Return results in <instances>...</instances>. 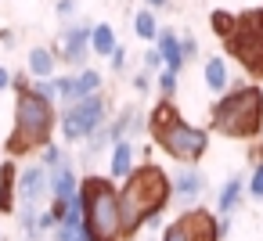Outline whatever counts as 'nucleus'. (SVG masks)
I'll return each instance as SVG.
<instances>
[{
    "label": "nucleus",
    "mask_w": 263,
    "mask_h": 241,
    "mask_svg": "<svg viewBox=\"0 0 263 241\" xmlns=\"http://www.w3.org/2000/svg\"><path fill=\"white\" fill-rule=\"evenodd\" d=\"M119 198H123V216H126V237H134L148 216H159L170 198H173V180L166 176L162 166L144 162L137 166L123 184H119Z\"/></svg>",
    "instance_id": "obj_1"
},
{
    "label": "nucleus",
    "mask_w": 263,
    "mask_h": 241,
    "mask_svg": "<svg viewBox=\"0 0 263 241\" xmlns=\"http://www.w3.org/2000/svg\"><path fill=\"white\" fill-rule=\"evenodd\" d=\"M83 194V237L87 241H126L123 198L112 176H87L80 184Z\"/></svg>",
    "instance_id": "obj_2"
},
{
    "label": "nucleus",
    "mask_w": 263,
    "mask_h": 241,
    "mask_svg": "<svg viewBox=\"0 0 263 241\" xmlns=\"http://www.w3.org/2000/svg\"><path fill=\"white\" fill-rule=\"evenodd\" d=\"M209 130L231 140H252L263 133V90L256 83H238L209 112Z\"/></svg>",
    "instance_id": "obj_3"
},
{
    "label": "nucleus",
    "mask_w": 263,
    "mask_h": 241,
    "mask_svg": "<svg viewBox=\"0 0 263 241\" xmlns=\"http://www.w3.org/2000/svg\"><path fill=\"white\" fill-rule=\"evenodd\" d=\"M148 130H152L155 144H159L170 158H177V162H184V166H195V162L209 151V130L187 123V119L173 108V101H159V105L148 112Z\"/></svg>",
    "instance_id": "obj_4"
},
{
    "label": "nucleus",
    "mask_w": 263,
    "mask_h": 241,
    "mask_svg": "<svg viewBox=\"0 0 263 241\" xmlns=\"http://www.w3.org/2000/svg\"><path fill=\"white\" fill-rule=\"evenodd\" d=\"M58 126V112L47 97H40L33 87L15 94V130L8 137V155H29L44 151L51 144V133Z\"/></svg>",
    "instance_id": "obj_5"
},
{
    "label": "nucleus",
    "mask_w": 263,
    "mask_h": 241,
    "mask_svg": "<svg viewBox=\"0 0 263 241\" xmlns=\"http://www.w3.org/2000/svg\"><path fill=\"white\" fill-rule=\"evenodd\" d=\"M105 126H108V97H105V90L90 94V97H83L76 105H65L58 112V130H62L65 144H83L87 137H94Z\"/></svg>",
    "instance_id": "obj_6"
},
{
    "label": "nucleus",
    "mask_w": 263,
    "mask_h": 241,
    "mask_svg": "<svg viewBox=\"0 0 263 241\" xmlns=\"http://www.w3.org/2000/svg\"><path fill=\"white\" fill-rule=\"evenodd\" d=\"M223 44L249 76H263V8L238 15V26Z\"/></svg>",
    "instance_id": "obj_7"
},
{
    "label": "nucleus",
    "mask_w": 263,
    "mask_h": 241,
    "mask_svg": "<svg viewBox=\"0 0 263 241\" xmlns=\"http://www.w3.org/2000/svg\"><path fill=\"white\" fill-rule=\"evenodd\" d=\"M159 241H220V219L209 209H184L173 223H166Z\"/></svg>",
    "instance_id": "obj_8"
},
{
    "label": "nucleus",
    "mask_w": 263,
    "mask_h": 241,
    "mask_svg": "<svg viewBox=\"0 0 263 241\" xmlns=\"http://www.w3.org/2000/svg\"><path fill=\"white\" fill-rule=\"evenodd\" d=\"M90 33H94V22H69V26H62L58 44H54L51 51L58 54L62 65H69V69H87V58L94 54V51H90Z\"/></svg>",
    "instance_id": "obj_9"
},
{
    "label": "nucleus",
    "mask_w": 263,
    "mask_h": 241,
    "mask_svg": "<svg viewBox=\"0 0 263 241\" xmlns=\"http://www.w3.org/2000/svg\"><path fill=\"white\" fill-rule=\"evenodd\" d=\"M54 79H58V105L62 108L105 90V76L98 69H90V65L87 69H76V72H65V76H54Z\"/></svg>",
    "instance_id": "obj_10"
},
{
    "label": "nucleus",
    "mask_w": 263,
    "mask_h": 241,
    "mask_svg": "<svg viewBox=\"0 0 263 241\" xmlns=\"http://www.w3.org/2000/svg\"><path fill=\"white\" fill-rule=\"evenodd\" d=\"M47 198H51V173H47V166H40V162L22 166L18 169V202H22V209H40Z\"/></svg>",
    "instance_id": "obj_11"
},
{
    "label": "nucleus",
    "mask_w": 263,
    "mask_h": 241,
    "mask_svg": "<svg viewBox=\"0 0 263 241\" xmlns=\"http://www.w3.org/2000/svg\"><path fill=\"white\" fill-rule=\"evenodd\" d=\"M205 194V173L195 169V166H184L173 173V198L187 209H195V202Z\"/></svg>",
    "instance_id": "obj_12"
},
{
    "label": "nucleus",
    "mask_w": 263,
    "mask_h": 241,
    "mask_svg": "<svg viewBox=\"0 0 263 241\" xmlns=\"http://www.w3.org/2000/svg\"><path fill=\"white\" fill-rule=\"evenodd\" d=\"M58 54L51 51V47H44V44H36V47H29V54H26V72H29V79H54L58 76Z\"/></svg>",
    "instance_id": "obj_13"
},
{
    "label": "nucleus",
    "mask_w": 263,
    "mask_h": 241,
    "mask_svg": "<svg viewBox=\"0 0 263 241\" xmlns=\"http://www.w3.org/2000/svg\"><path fill=\"white\" fill-rule=\"evenodd\" d=\"M134 169H137V148H134V140L112 144V148H108V176L123 184Z\"/></svg>",
    "instance_id": "obj_14"
},
{
    "label": "nucleus",
    "mask_w": 263,
    "mask_h": 241,
    "mask_svg": "<svg viewBox=\"0 0 263 241\" xmlns=\"http://www.w3.org/2000/svg\"><path fill=\"white\" fill-rule=\"evenodd\" d=\"M144 130V115H141V108H119L116 112V119L108 123V137H112V144H119V140H130V137H137Z\"/></svg>",
    "instance_id": "obj_15"
},
{
    "label": "nucleus",
    "mask_w": 263,
    "mask_h": 241,
    "mask_svg": "<svg viewBox=\"0 0 263 241\" xmlns=\"http://www.w3.org/2000/svg\"><path fill=\"white\" fill-rule=\"evenodd\" d=\"M155 51L162 54V65H166L170 72H180V69L187 65V62H184V44H180V33H173V29H162V33H159Z\"/></svg>",
    "instance_id": "obj_16"
},
{
    "label": "nucleus",
    "mask_w": 263,
    "mask_h": 241,
    "mask_svg": "<svg viewBox=\"0 0 263 241\" xmlns=\"http://www.w3.org/2000/svg\"><path fill=\"white\" fill-rule=\"evenodd\" d=\"M202 79H205V87H209L213 94H227V90L234 87V83H231V65H227L223 54L205 58V65H202Z\"/></svg>",
    "instance_id": "obj_17"
},
{
    "label": "nucleus",
    "mask_w": 263,
    "mask_h": 241,
    "mask_svg": "<svg viewBox=\"0 0 263 241\" xmlns=\"http://www.w3.org/2000/svg\"><path fill=\"white\" fill-rule=\"evenodd\" d=\"M18 205V166L8 158V162H0V212H15Z\"/></svg>",
    "instance_id": "obj_18"
},
{
    "label": "nucleus",
    "mask_w": 263,
    "mask_h": 241,
    "mask_svg": "<svg viewBox=\"0 0 263 241\" xmlns=\"http://www.w3.org/2000/svg\"><path fill=\"white\" fill-rule=\"evenodd\" d=\"M80 176L72 166H62V169H51V202H69L80 194Z\"/></svg>",
    "instance_id": "obj_19"
},
{
    "label": "nucleus",
    "mask_w": 263,
    "mask_h": 241,
    "mask_svg": "<svg viewBox=\"0 0 263 241\" xmlns=\"http://www.w3.org/2000/svg\"><path fill=\"white\" fill-rule=\"evenodd\" d=\"M241 198H245V180H241V176H231V180L220 187V194H216V216H231V212L241 205Z\"/></svg>",
    "instance_id": "obj_20"
},
{
    "label": "nucleus",
    "mask_w": 263,
    "mask_h": 241,
    "mask_svg": "<svg viewBox=\"0 0 263 241\" xmlns=\"http://www.w3.org/2000/svg\"><path fill=\"white\" fill-rule=\"evenodd\" d=\"M116 47H119L116 29H112L108 22H94V33H90V51H94L98 58H112V54H116Z\"/></svg>",
    "instance_id": "obj_21"
},
{
    "label": "nucleus",
    "mask_w": 263,
    "mask_h": 241,
    "mask_svg": "<svg viewBox=\"0 0 263 241\" xmlns=\"http://www.w3.org/2000/svg\"><path fill=\"white\" fill-rule=\"evenodd\" d=\"M159 33H162V26H159V15H155L152 8L134 11V36H137V40L155 44V40H159Z\"/></svg>",
    "instance_id": "obj_22"
},
{
    "label": "nucleus",
    "mask_w": 263,
    "mask_h": 241,
    "mask_svg": "<svg viewBox=\"0 0 263 241\" xmlns=\"http://www.w3.org/2000/svg\"><path fill=\"white\" fill-rule=\"evenodd\" d=\"M209 26H213V33H216L220 40H227V36L234 33V26H238V15H231V11H223V8H216V11L209 15Z\"/></svg>",
    "instance_id": "obj_23"
},
{
    "label": "nucleus",
    "mask_w": 263,
    "mask_h": 241,
    "mask_svg": "<svg viewBox=\"0 0 263 241\" xmlns=\"http://www.w3.org/2000/svg\"><path fill=\"white\" fill-rule=\"evenodd\" d=\"M105 148H112V137H108V126H105V130H98L94 137H87V140H83V158L90 162V158H94V155H101Z\"/></svg>",
    "instance_id": "obj_24"
},
{
    "label": "nucleus",
    "mask_w": 263,
    "mask_h": 241,
    "mask_svg": "<svg viewBox=\"0 0 263 241\" xmlns=\"http://www.w3.org/2000/svg\"><path fill=\"white\" fill-rule=\"evenodd\" d=\"M155 83H159V97H162V101H173V94H177V87H180V72L162 69V72L155 76Z\"/></svg>",
    "instance_id": "obj_25"
},
{
    "label": "nucleus",
    "mask_w": 263,
    "mask_h": 241,
    "mask_svg": "<svg viewBox=\"0 0 263 241\" xmlns=\"http://www.w3.org/2000/svg\"><path fill=\"white\" fill-rule=\"evenodd\" d=\"M40 166H47V173H51V169H62V166H69V155L51 140V144L44 148V155H40Z\"/></svg>",
    "instance_id": "obj_26"
},
{
    "label": "nucleus",
    "mask_w": 263,
    "mask_h": 241,
    "mask_svg": "<svg viewBox=\"0 0 263 241\" xmlns=\"http://www.w3.org/2000/svg\"><path fill=\"white\" fill-rule=\"evenodd\" d=\"M245 191H249L256 202H263V162L252 166V173H249V180H245Z\"/></svg>",
    "instance_id": "obj_27"
},
{
    "label": "nucleus",
    "mask_w": 263,
    "mask_h": 241,
    "mask_svg": "<svg viewBox=\"0 0 263 241\" xmlns=\"http://www.w3.org/2000/svg\"><path fill=\"white\" fill-rule=\"evenodd\" d=\"M76 11H80V0H58L54 4V15H58V22H76Z\"/></svg>",
    "instance_id": "obj_28"
},
{
    "label": "nucleus",
    "mask_w": 263,
    "mask_h": 241,
    "mask_svg": "<svg viewBox=\"0 0 263 241\" xmlns=\"http://www.w3.org/2000/svg\"><path fill=\"white\" fill-rule=\"evenodd\" d=\"M33 90L40 97H47L51 105H58V79H33Z\"/></svg>",
    "instance_id": "obj_29"
},
{
    "label": "nucleus",
    "mask_w": 263,
    "mask_h": 241,
    "mask_svg": "<svg viewBox=\"0 0 263 241\" xmlns=\"http://www.w3.org/2000/svg\"><path fill=\"white\" fill-rule=\"evenodd\" d=\"M108 72H116V76H119V72H126V47H123V44H119V47H116V54L108 58Z\"/></svg>",
    "instance_id": "obj_30"
},
{
    "label": "nucleus",
    "mask_w": 263,
    "mask_h": 241,
    "mask_svg": "<svg viewBox=\"0 0 263 241\" xmlns=\"http://www.w3.org/2000/svg\"><path fill=\"white\" fill-rule=\"evenodd\" d=\"M180 44H184V62H195L198 58V40L191 33H180Z\"/></svg>",
    "instance_id": "obj_31"
},
{
    "label": "nucleus",
    "mask_w": 263,
    "mask_h": 241,
    "mask_svg": "<svg viewBox=\"0 0 263 241\" xmlns=\"http://www.w3.org/2000/svg\"><path fill=\"white\" fill-rule=\"evenodd\" d=\"M58 223H62V219H58V212H54L51 205H47V209H40V234H44V230H54Z\"/></svg>",
    "instance_id": "obj_32"
},
{
    "label": "nucleus",
    "mask_w": 263,
    "mask_h": 241,
    "mask_svg": "<svg viewBox=\"0 0 263 241\" xmlns=\"http://www.w3.org/2000/svg\"><path fill=\"white\" fill-rule=\"evenodd\" d=\"M134 90H137V94H148V90H152V72L141 69V72L134 76Z\"/></svg>",
    "instance_id": "obj_33"
},
{
    "label": "nucleus",
    "mask_w": 263,
    "mask_h": 241,
    "mask_svg": "<svg viewBox=\"0 0 263 241\" xmlns=\"http://www.w3.org/2000/svg\"><path fill=\"white\" fill-rule=\"evenodd\" d=\"M144 227H148V230H166V223H162V212H159V216H148V219H144Z\"/></svg>",
    "instance_id": "obj_34"
},
{
    "label": "nucleus",
    "mask_w": 263,
    "mask_h": 241,
    "mask_svg": "<svg viewBox=\"0 0 263 241\" xmlns=\"http://www.w3.org/2000/svg\"><path fill=\"white\" fill-rule=\"evenodd\" d=\"M11 79H15V72L0 65V90H8V87H11Z\"/></svg>",
    "instance_id": "obj_35"
},
{
    "label": "nucleus",
    "mask_w": 263,
    "mask_h": 241,
    "mask_svg": "<svg viewBox=\"0 0 263 241\" xmlns=\"http://www.w3.org/2000/svg\"><path fill=\"white\" fill-rule=\"evenodd\" d=\"M0 44H4V47H15V33H11V29H0Z\"/></svg>",
    "instance_id": "obj_36"
},
{
    "label": "nucleus",
    "mask_w": 263,
    "mask_h": 241,
    "mask_svg": "<svg viewBox=\"0 0 263 241\" xmlns=\"http://www.w3.org/2000/svg\"><path fill=\"white\" fill-rule=\"evenodd\" d=\"M231 234V216H220V237Z\"/></svg>",
    "instance_id": "obj_37"
},
{
    "label": "nucleus",
    "mask_w": 263,
    "mask_h": 241,
    "mask_svg": "<svg viewBox=\"0 0 263 241\" xmlns=\"http://www.w3.org/2000/svg\"><path fill=\"white\" fill-rule=\"evenodd\" d=\"M144 8H152V11H159V8H166V0H144Z\"/></svg>",
    "instance_id": "obj_38"
},
{
    "label": "nucleus",
    "mask_w": 263,
    "mask_h": 241,
    "mask_svg": "<svg viewBox=\"0 0 263 241\" xmlns=\"http://www.w3.org/2000/svg\"><path fill=\"white\" fill-rule=\"evenodd\" d=\"M0 241H4V237H0Z\"/></svg>",
    "instance_id": "obj_39"
}]
</instances>
